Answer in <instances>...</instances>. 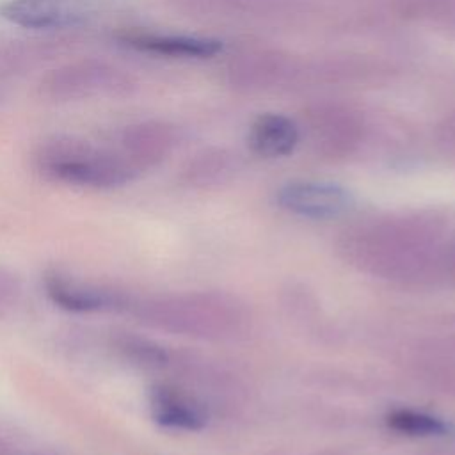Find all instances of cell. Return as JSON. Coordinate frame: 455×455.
Instances as JSON below:
<instances>
[{
    "label": "cell",
    "mask_w": 455,
    "mask_h": 455,
    "mask_svg": "<svg viewBox=\"0 0 455 455\" xmlns=\"http://www.w3.org/2000/svg\"><path fill=\"white\" fill-rule=\"evenodd\" d=\"M34 165L48 180L101 190L123 187L139 174L114 146L69 135L41 140L34 149Z\"/></svg>",
    "instance_id": "6da1fadb"
},
{
    "label": "cell",
    "mask_w": 455,
    "mask_h": 455,
    "mask_svg": "<svg viewBox=\"0 0 455 455\" xmlns=\"http://www.w3.org/2000/svg\"><path fill=\"white\" fill-rule=\"evenodd\" d=\"M130 89V76L123 69L96 59H84L52 69L39 85L46 100L57 103L117 96Z\"/></svg>",
    "instance_id": "7a4b0ae2"
},
{
    "label": "cell",
    "mask_w": 455,
    "mask_h": 455,
    "mask_svg": "<svg viewBox=\"0 0 455 455\" xmlns=\"http://www.w3.org/2000/svg\"><path fill=\"white\" fill-rule=\"evenodd\" d=\"M304 124L313 148L332 158L350 155L364 133L361 114L339 101H318L307 107Z\"/></svg>",
    "instance_id": "3957f363"
},
{
    "label": "cell",
    "mask_w": 455,
    "mask_h": 455,
    "mask_svg": "<svg viewBox=\"0 0 455 455\" xmlns=\"http://www.w3.org/2000/svg\"><path fill=\"white\" fill-rule=\"evenodd\" d=\"M94 12V0H5L0 18L30 30H60L85 23Z\"/></svg>",
    "instance_id": "277c9868"
},
{
    "label": "cell",
    "mask_w": 455,
    "mask_h": 455,
    "mask_svg": "<svg viewBox=\"0 0 455 455\" xmlns=\"http://www.w3.org/2000/svg\"><path fill=\"white\" fill-rule=\"evenodd\" d=\"M178 144V130L164 121H140L124 126L117 135L114 148L137 171L162 162Z\"/></svg>",
    "instance_id": "5b68a950"
},
{
    "label": "cell",
    "mask_w": 455,
    "mask_h": 455,
    "mask_svg": "<svg viewBox=\"0 0 455 455\" xmlns=\"http://www.w3.org/2000/svg\"><path fill=\"white\" fill-rule=\"evenodd\" d=\"M277 203L297 215L311 219L338 217L350 208V194L334 183L291 181L279 188Z\"/></svg>",
    "instance_id": "8992f818"
},
{
    "label": "cell",
    "mask_w": 455,
    "mask_h": 455,
    "mask_svg": "<svg viewBox=\"0 0 455 455\" xmlns=\"http://www.w3.org/2000/svg\"><path fill=\"white\" fill-rule=\"evenodd\" d=\"M290 71V62L279 52L252 50L229 62L228 78L236 89L259 91L284 80Z\"/></svg>",
    "instance_id": "52a82bcc"
},
{
    "label": "cell",
    "mask_w": 455,
    "mask_h": 455,
    "mask_svg": "<svg viewBox=\"0 0 455 455\" xmlns=\"http://www.w3.org/2000/svg\"><path fill=\"white\" fill-rule=\"evenodd\" d=\"M121 41L133 50L164 55V57H180V59H208L217 55L222 50L220 41L212 37H196V36H178V34H160L133 30L126 32Z\"/></svg>",
    "instance_id": "ba28073f"
},
{
    "label": "cell",
    "mask_w": 455,
    "mask_h": 455,
    "mask_svg": "<svg viewBox=\"0 0 455 455\" xmlns=\"http://www.w3.org/2000/svg\"><path fill=\"white\" fill-rule=\"evenodd\" d=\"M44 288L48 297L57 306L69 311H100L108 307H121L123 304L121 295L84 284L59 272H52L44 277Z\"/></svg>",
    "instance_id": "9c48e42d"
},
{
    "label": "cell",
    "mask_w": 455,
    "mask_h": 455,
    "mask_svg": "<svg viewBox=\"0 0 455 455\" xmlns=\"http://www.w3.org/2000/svg\"><path fill=\"white\" fill-rule=\"evenodd\" d=\"M149 403L155 421L169 428L197 430L206 421L201 405L171 386H155L149 395Z\"/></svg>",
    "instance_id": "30bf717a"
},
{
    "label": "cell",
    "mask_w": 455,
    "mask_h": 455,
    "mask_svg": "<svg viewBox=\"0 0 455 455\" xmlns=\"http://www.w3.org/2000/svg\"><path fill=\"white\" fill-rule=\"evenodd\" d=\"M297 124L283 114H263L249 130V146L265 158L290 155L299 142Z\"/></svg>",
    "instance_id": "8fae6325"
},
{
    "label": "cell",
    "mask_w": 455,
    "mask_h": 455,
    "mask_svg": "<svg viewBox=\"0 0 455 455\" xmlns=\"http://www.w3.org/2000/svg\"><path fill=\"white\" fill-rule=\"evenodd\" d=\"M233 155L226 149H204L187 164L185 178L188 183L197 187L213 185L228 178V174L233 171Z\"/></svg>",
    "instance_id": "7c38bea8"
},
{
    "label": "cell",
    "mask_w": 455,
    "mask_h": 455,
    "mask_svg": "<svg viewBox=\"0 0 455 455\" xmlns=\"http://www.w3.org/2000/svg\"><path fill=\"white\" fill-rule=\"evenodd\" d=\"M387 425L409 435H437L446 430L441 419L416 411H395L387 416Z\"/></svg>",
    "instance_id": "4fadbf2b"
},
{
    "label": "cell",
    "mask_w": 455,
    "mask_h": 455,
    "mask_svg": "<svg viewBox=\"0 0 455 455\" xmlns=\"http://www.w3.org/2000/svg\"><path fill=\"white\" fill-rule=\"evenodd\" d=\"M402 16L455 21V0H395Z\"/></svg>",
    "instance_id": "5bb4252c"
},
{
    "label": "cell",
    "mask_w": 455,
    "mask_h": 455,
    "mask_svg": "<svg viewBox=\"0 0 455 455\" xmlns=\"http://www.w3.org/2000/svg\"><path fill=\"white\" fill-rule=\"evenodd\" d=\"M441 133H443V140H446V144H455V112L446 116L439 126Z\"/></svg>",
    "instance_id": "9a60e30c"
}]
</instances>
